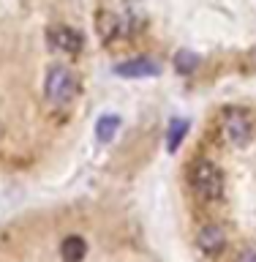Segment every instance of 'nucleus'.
Masks as SVG:
<instances>
[{
  "label": "nucleus",
  "mask_w": 256,
  "mask_h": 262,
  "mask_svg": "<svg viewBox=\"0 0 256 262\" xmlns=\"http://www.w3.org/2000/svg\"><path fill=\"white\" fill-rule=\"evenodd\" d=\"M224 134H226V139H229L232 145L245 147V145L251 142V137H253V126H251L248 115H245V112H237V110L226 112V115H224Z\"/></svg>",
  "instance_id": "obj_3"
},
{
  "label": "nucleus",
  "mask_w": 256,
  "mask_h": 262,
  "mask_svg": "<svg viewBox=\"0 0 256 262\" xmlns=\"http://www.w3.org/2000/svg\"><path fill=\"white\" fill-rule=\"evenodd\" d=\"M118 128H120V118L118 115H104L101 120H98V126H96V134L101 142H112L114 134H118Z\"/></svg>",
  "instance_id": "obj_9"
},
{
  "label": "nucleus",
  "mask_w": 256,
  "mask_h": 262,
  "mask_svg": "<svg viewBox=\"0 0 256 262\" xmlns=\"http://www.w3.org/2000/svg\"><path fill=\"white\" fill-rule=\"evenodd\" d=\"M237 262H256V251H243L237 257Z\"/></svg>",
  "instance_id": "obj_11"
},
{
  "label": "nucleus",
  "mask_w": 256,
  "mask_h": 262,
  "mask_svg": "<svg viewBox=\"0 0 256 262\" xmlns=\"http://www.w3.org/2000/svg\"><path fill=\"white\" fill-rule=\"evenodd\" d=\"M49 44L55 49H63V52H79L82 49V36L74 28H65V25H57V28L49 30Z\"/></svg>",
  "instance_id": "obj_6"
},
{
  "label": "nucleus",
  "mask_w": 256,
  "mask_h": 262,
  "mask_svg": "<svg viewBox=\"0 0 256 262\" xmlns=\"http://www.w3.org/2000/svg\"><path fill=\"white\" fill-rule=\"evenodd\" d=\"M196 243H199V249L207 254V257H218V254L224 251V246H226V235L218 224H207V227L199 229Z\"/></svg>",
  "instance_id": "obj_4"
},
{
  "label": "nucleus",
  "mask_w": 256,
  "mask_h": 262,
  "mask_svg": "<svg viewBox=\"0 0 256 262\" xmlns=\"http://www.w3.org/2000/svg\"><path fill=\"white\" fill-rule=\"evenodd\" d=\"M196 63H199V57H196L194 52H188V49H180V52L175 55V66L180 74H191L196 69Z\"/></svg>",
  "instance_id": "obj_10"
},
{
  "label": "nucleus",
  "mask_w": 256,
  "mask_h": 262,
  "mask_svg": "<svg viewBox=\"0 0 256 262\" xmlns=\"http://www.w3.org/2000/svg\"><path fill=\"white\" fill-rule=\"evenodd\" d=\"M188 134V120H183V118H175L169 123V134H167V150L169 153H175L177 147H180V142H183V137Z\"/></svg>",
  "instance_id": "obj_8"
},
{
  "label": "nucleus",
  "mask_w": 256,
  "mask_h": 262,
  "mask_svg": "<svg viewBox=\"0 0 256 262\" xmlns=\"http://www.w3.org/2000/svg\"><path fill=\"white\" fill-rule=\"evenodd\" d=\"M77 77L68 66H49L46 71V82H44V93L55 106H65L77 98Z\"/></svg>",
  "instance_id": "obj_1"
},
{
  "label": "nucleus",
  "mask_w": 256,
  "mask_h": 262,
  "mask_svg": "<svg viewBox=\"0 0 256 262\" xmlns=\"http://www.w3.org/2000/svg\"><path fill=\"white\" fill-rule=\"evenodd\" d=\"M85 254H87V241H85V237H79V235L63 237V243H60L63 262H82V259H85Z\"/></svg>",
  "instance_id": "obj_7"
},
{
  "label": "nucleus",
  "mask_w": 256,
  "mask_h": 262,
  "mask_svg": "<svg viewBox=\"0 0 256 262\" xmlns=\"http://www.w3.org/2000/svg\"><path fill=\"white\" fill-rule=\"evenodd\" d=\"M191 186L202 200H218L224 196V175L213 161H199L191 172Z\"/></svg>",
  "instance_id": "obj_2"
},
{
  "label": "nucleus",
  "mask_w": 256,
  "mask_h": 262,
  "mask_svg": "<svg viewBox=\"0 0 256 262\" xmlns=\"http://www.w3.org/2000/svg\"><path fill=\"white\" fill-rule=\"evenodd\" d=\"M114 71L120 77H128V79H139V77H155L161 71V66L150 60V57H134V60H126L120 66H114Z\"/></svg>",
  "instance_id": "obj_5"
}]
</instances>
